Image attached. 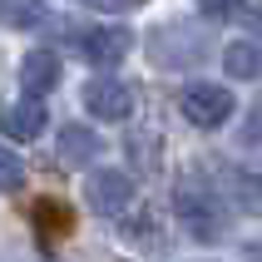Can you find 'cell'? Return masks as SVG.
Instances as JSON below:
<instances>
[{
  "label": "cell",
  "mask_w": 262,
  "mask_h": 262,
  "mask_svg": "<svg viewBox=\"0 0 262 262\" xmlns=\"http://www.w3.org/2000/svg\"><path fill=\"white\" fill-rule=\"evenodd\" d=\"M45 124H50V119H45L40 99H20V104H10V109L0 114V129H5V139H20V144L40 139Z\"/></svg>",
  "instance_id": "cell-8"
},
{
  "label": "cell",
  "mask_w": 262,
  "mask_h": 262,
  "mask_svg": "<svg viewBox=\"0 0 262 262\" xmlns=\"http://www.w3.org/2000/svg\"><path fill=\"white\" fill-rule=\"evenodd\" d=\"M55 84H59V59L50 55V50H30V55L20 59V89H25V99H40V94H50Z\"/></svg>",
  "instance_id": "cell-7"
},
{
  "label": "cell",
  "mask_w": 262,
  "mask_h": 262,
  "mask_svg": "<svg viewBox=\"0 0 262 262\" xmlns=\"http://www.w3.org/2000/svg\"><path fill=\"white\" fill-rule=\"evenodd\" d=\"M84 203L94 208V213H104V218L129 213V203H134V178L124 173V168H94L89 183H84Z\"/></svg>",
  "instance_id": "cell-3"
},
{
  "label": "cell",
  "mask_w": 262,
  "mask_h": 262,
  "mask_svg": "<svg viewBox=\"0 0 262 262\" xmlns=\"http://www.w3.org/2000/svg\"><path fill=\"white\" fill-rule=\"evenodd\" d=\"M178 109L193 129H223L233 119V89L223 84H188L178 94Z\"/></svg>",
  "instance_id": "cell-2"
},
{
  "label": "cell",
  "mask_w": 262,
  "mask_h": 262,
  "mask_svg": "<svg viewBox=\"0 0 262 262\" xmlns=\"http://www.w3.org/2000/svg\"><path fill=\"white\" fill-rule=\"evenodd\" d=\"M223 70L233 79H262V40H233L223 50Z\"/></svg>",
  "instance_id": "cell-10"
},
{
  "label": "cell",
  "mask_w": 262,
  "mask_h": 262,
  "mask_svg": "<svg viewBox=\"0 0 262 262\" xmlns=\"http://www.w3.org/2000/svg\"><path fill=\"white\" fill-rule=\"evenodd\" d=\"M94 10H109V15H129V10H139L144 0H89Z\"/></svg>",
  "instance_id": "cell-16"
},
{
  "label": "cell",
  "mask_w": 262,
  "mask_h": 262,
  "mask_svg": "<svg viewBox=\"0 0 262 262\" xmlns=\"http://www.w3.org/2000/svg\"><path fill=\"white\" fill-rule=\"evenodd\" d=\"M84 109L94 119L124 124V119L134 114V94H129V84H119V79H89L84 84Z\"/></svg>",
  "instance_id": "cell-6"
},
{
  "label": "cell",
  "mask_w": 262,
  "mask_h": 262,
  "mask_svg": "<svg viewBox=\"0 0 262 262\" xmlns=\"http://www.w3.org/2000/svg\"><path fill=\"white\" fill-rule=\"evenodd\" d=\"M124 148H129V163H134V168H144V173H148V168H159V148H163V144H159V134L134 129Z\"/></svg>",
  "instance_id": "cell-12"
},
{
  "label": "cell",
  "mask_w": 262,
  "mask_h": 262,
  "mask_svg": "<svg viewBox=\"0 0 262 262\" xmlns=\"http://www.w3.org/2000/svg\"><path fill=\"white\" fill-rule=\"evenodd\" d=\"M218 198L233 208V213L257 218V213H262V173H248V168L223 163V168H218Z\"/></svg>",
  "instance_id": "cell-5"
},
{
  "label": "cell",
  "mask_w": 262,
  "mask_h": 262,
  "mask_svg": "<svg viewBox=\"0 0 262 262\" xmlns=\"http://www.w3.org/2000/svg\"><path fill=\"white\" fill-rule=\"evenodd\" d=\"M173 213H178V223H183L188 237H198V243H223V213H218V203H213L203 188H193V178H183L173 188Z\"/></svg>",
  "instance_id": "cell-1"
},
{
  "label": "cell",
  "mask_w": 262,
  "mask_h": 262,
  "mask_svg": "<svg viewBox=\"0 0 262 262\" xmlns=\"http://www.w3.org/2000/svg\"><path fill=\"white\" fill-rule=\"evenodd\" d=\"M59 159L70 163V168H84L94 154H104V144H99V134L89 129V124H70V129H59Z\"/></svg>",
  "instance_id": "cell-9"
},
{
  "label": "cell",
  "mask_w": 262,
  "mask_h": 262,
  "mask_svg": "<svg viewBox=\"0 0 262 262\" xmlns=\"http://www.w3.org/2000/svg\"><path fill=\"white\" fill-rule=\"evenodd\" d=\"M243 139H248L252 148H262V99L252 104V114H248V124H243Z\"/></svg>",
  "instance_id": "cell-15"
},
{
  "label": "cell",
  "mask_w": 262,
  "mask_h": 262,
  "mask_svg": "<svg viewBox=\"0 0 262 262\" xmlns=\"http://www.w3.org/2000/svg\"><path fill=\"white\" fill-rule=\"evenodd\" d=\"M198 10L213 15V20H237V15L248 10V0H198Z\"/></svg>",
  "instance_id": "cell-14"
},
{
  "label": "cell",
  "mask_w": 262,
  "mask_h": 262,
  "mask_svg": "<svg viewBox=\"0 0 262 262\" xmlns=\"http://www.w3.org/2000/svg\"><path fill=\"white\" fill-rule=\"evenodd\" d=\"M15 188H25V163H20V154L0 144V193H15Z\"/></svg>",
  "instance_id": "cell-13"
},
{
  "label": "cell",
  "mask_w": 262,
  "mask_h": 262,
  "mask_svg": "<svg viewBox=\"0 0 262 262\" xmlns=\"http://www.w3.org/2000/svg\"><path fill=\"white\" fill-rule=\"evenodd\" d=\"M129 50H134V35L124 25H89V30H79V55H84L89 64H99V70L124 64Z\"/></svg>",
  "instance_id": "cell-4"
},
{
  "label": "cell",
  "mask_w": 262,
  "mask_h": 262,
  "mask_svg": "<svg viewBox=\"0 0 262 262\" xmlns=\"http://www.w3.org/2000/svg\"><path fill=\"white\" fill-rule=\"evenodd\" d=\"M248 257H262V243H248Z\"/></svg>",
  "instance_id": "cell-17"
},
{
  "label": "cell",
  "mask_w": 262,
  "mask_h": 262,
  "mask_svg": "<svg viewBox=\"0 0 262 262\" xmlns=\"http://www.w3.org/2000/svg\"><path fill=\"white\" fill-rule=\"evenodd\" d=\"M40 20H45V0H0V25L35 30Z\"/></svg>",
  "instance_id": "cell-11"
}]
</instances>
